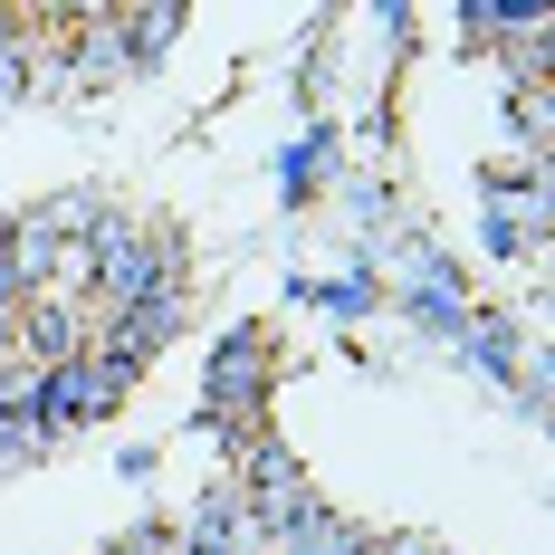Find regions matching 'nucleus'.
Here are the masks:
<instances>
[{
  "label": "nucleus",
  "instance_id": "obj_3",
  "mask_svg": "<svg viewBox=\"0 0 555 555\" xmlns=\"http://www.w3.org/2000/svg\"><path fill=\"white\" fill-rule=\"evenodd\" d=\"M364 555H441L431 537H364Z\"/></svg>",
  "mask_w": 555,
  "mask_h": 555
},
{
  "label": "nucleus",
  "instance_id": "obj_2",
  "mask_svg": "<svg viewBox=\"0 0 555 555\" xmlns=\"http://www.w3.org/2000/svg\"><path fill=\"white\" fill-rule=\"evenodd\" d=\"M106 555H172V527H125Z\"/></svg>",
  "mask_w": 555,
  "mask_h": 555
},
{
  "label": "nucleus",
  "instance_id": "obj_1",
  "mask_svg": "<svg viewBox=\"0 0 555 555\" xmlns=\"http://www.w3.org/2000/svg\"><path fill=\"white\" fill-rule=\"evenodd\" d=\"M269 335H230L221 364H211V392H202V412L221 422L230 441H259V392H269Z\"/></svg>",
  "mask_w": 555,
  "mask_h": 555
}]
</instances>
